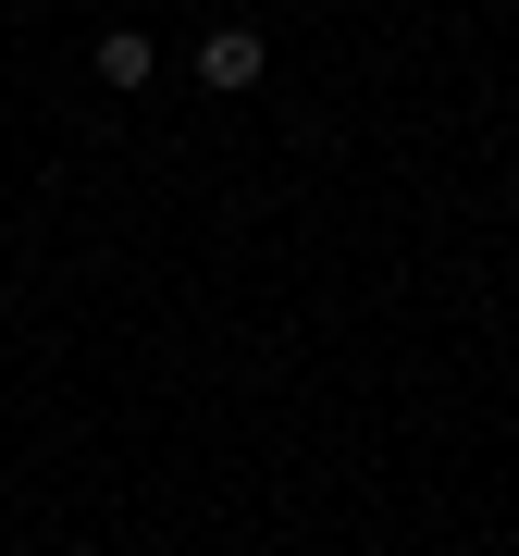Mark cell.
<instances>
[{
  "label": "cell",
  "mask_w": 519,
  "mask_h": 556,
  "mask_svg": "<svg viewBox=\"0 0 519 556\" xmlns=\"http://www.w3.org/2000/svg\"><path fill=\"white\" fill-rule=\"evenodd\" d=\"M199 87H260V25H211L199 38Z\"/></svg>",
  "instance_id": "6da1fadb"
},
{
  "label": "cell",
  "mask_w": 519,
  "mask_h": 556,
  "mask_svg": "<svg viewBox=\"0 0 519 556\" xmlns=\"http://www.w3.org/2000/svg\"><path fill=\"white\" fill-rule=\"evenodd\" d=\"M161 75V50L137 38V25H112V38H100V87H149Z\"/></svg>",
  "instance_id": "7a4b0ae2"
}]
</instances>
